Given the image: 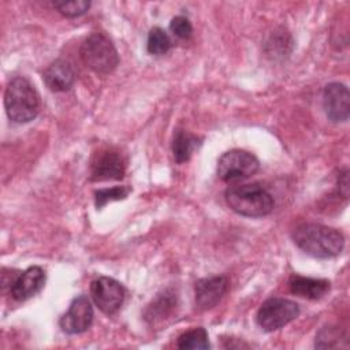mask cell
<instances>
[{
    "instance_id": "cell-17",
    "label": "cell",
    "mask_w": 350,
    "mask_h": 350,
    "mask_svg": "<svg viewBox=\"0 0 350 350\" xmlns=\"http://www.w3.org/2000/svg\"><path fill=\"white\" fill-rule=\"evenodd\" d=\"M176 346L179 349H209V340H208V332L202 327L193 328L190 331L183 332L176 342Z\"/></svg>"
},
{
    "instance_id": "cell-3",
    "label": "cell",
    "mask_w": 350,
    "mask_h": 350,
    "mask_svg": "<svg viewBox=\"0 0 350 350\" xmlns=\"http://www.w3.org/2000/svg\"><path fill=\"white\" fill-rule=\"evenodd\" d=\"M4 107L12 122L27 123L38 115L40 96L26 78L15 77L5 88Z\"/></svg>"
},
{
    "instance_id": "cell-13",
    "label": "cell",
    "mask_w": 350,
    "mask_h": 350,
    "mask_svg": "<svg viewBox=\"0 0 350 350\" xmlns=\"http://www.w3.org/2000/svg\"><path fill=\"white\" fill-rule=\"evenodd\" d=\"M44 83L52 92H66L68 90L75 79V71L70 62L57 59L52 62L42 74Z\"/></svg>"
},
{
    "instance_id": "cell-8",
    "label": "cell",
    "mask_w": 350,
    "mask_h": 350,
    "mask_svg": "<svg viewBox=\"0 0 350 350\" xmlns=\"http://www.w3.org/2000/svg\"><path fill=\"white\" fill-rule=\"evenodd\" d=\"M126 164L123 156L112 149L104 148L96 152L90 161V179L92 180H111L122 179L124 175Z\"/></svg>"
},
{
    "instance_id": "cell-6",
    "label": "cell",
    "mask_w": 350,
    "mask_h": 350,
    "mask_svg": "<svg viewBox=\"0 0 350 350\" xmlns=\"http://www.w3.org/2000/svg\"><path fill=\"white\" fill-rule=\"evenodd\" d=\"M260 168L258 159L242 149L223 153L217 161V175L224 182H237L254 175Z\"/></svg>"
},
{
    "instance_id": "cell-18",
    "label": "cell",
    "mask_w": 350,
    "mask_h": 350,
    "mask_svg": "<svg viewBox=\"0 0 350 350\" xmlns=\"http://www.w3.org/2000/svg\"><path fill=\"white\" fill-rule=\"evenodd\" d=\"M171 46H172L171 38L161 27L150 29L148 34V42H146V48L149 53L160 56L167 53L171 49Z\"/></svg>"
},
{
    "instance_id": "cell-15",
    "label": "cell",
    "mask_w": 350,
    "mask_h": 350,
    "mask_svg": "<svg viewBox=\"0 0 350 350\" xmlns=\"http://www.w3.org/2000/svg\"><path fill=\"white\" fill-rule=\"evenodd\" d=\"M198 141L200 139L196 135L185 130H176L172 141V153H174L175 161L176 163L187 161L191 157L194 149L200 145Z\"/></svg>"
},
{
    "instance_id": "cell-23",
    "label": "cell",
    "mask_w": 350,
    "mask_h": 350,
    "mask_svg": "<svg viewBox=\"0 0 350 350\" xmlns=\"http://www.w3.org/2000/svg\"><path fill=\"white\" fill-rule=\"evenodd\" d=\"M338 187L340 194L347 198L349 196V171L345 170L343 172H340V175L338 176Z\"/></svg>"
},
{
    "instance_id": "cell-10",
    "label": "cell",
    "mask_w": 350,
    "mask_h": 350,
    "mask_svg": "<svg viewBox=\"0 0 350 350\" xmlns=\"http://www.w3.org/2000/svg\"><path fill=\"white\" fill-rule=\"evenodd\" d=\"M323 107L332 122H346L350 113V94L346 85L328 83L323 92Z\"/></svg>"
},
{
    "instance_id": "cell-14",
    "label": "cell",
    "mask_w": 350,
    "mask_h": 350,
    "mask_svg": "<svg viewBox=\"0 0 350 350\" xmlns=\"http://www.w3.org/2000/svg\"><path fill=\"white\" fill-rule=\"evenodd\" d=\"M288 286L293 294L308 298L319 299L327 294L329 290V282L325 279L305 278L299 275H291L288 279Z\"/></svg>"
},
{
    "instance_id": "cell-20",
    "label": "cell",
    "mask_w": 350,
    "mask_h": 350,
    "mask_svg": "<svg viewBox=\"0 0 350 350\" xmlns=\"http://www.w3.org/2000/svg\"><path fill=\"white\" fill-rule=\"evenodd\" d=\"M53 7L63 14L64 16L68 18H75V16H81L83 15L89 7H90V1L88 0H71V1H53Z\"/></svg>"
},
{
    "instance_id": "cell-1",
    "label": "cell",
    "mask_w": 350,
    "mask_h": 350,
    "mask_svg": "<svg viewBox=\"0 0 350 350\" xmlns=\"http://www.w3.org/2000/svg\"><path fill=\"white\" fill-rule=\"evenodd\" d=\"M293 241L302 252L316 258L335 257L345 246L340 231L317 223L299 224L293 231Z\"/></svg>"
},
{
    "instance_id": "cell-22",
    "label": "cell",
    "mask_w": 350,
    "mask_h": 350,
    "mask_svg": "<svg viewBox=\"0 0 350 350\" xmlns=\"http://www.w3.org/2000/svg\"><path fill=\"white\" fill-rule=\"evenodd\" d=\"M339 342V331L335 328H323L316 336V347H334Z\"/></svg>"
},
{
    "instance_id": "cell-19",
    "label": "cell",
    "mask_w": 350,
    "mask_h": 350,
    "mask_svg": "<svg viewBox=\"0 0 350 350\" xmlns=\"http://www.w3.org/2000/svg\"><path fill=\"white\" fill-rule=\"evenodd\" d=\"M130 193V189L127 186H115L109 189H100L94 191V202L97 208H103L105 204L111 201H119L124 200Z\"/></svg>"
},
{
    "instance_id": "cell-16",
    "label": "cell",
    "mask_w": 350,
    "mask_h": 350,
    "mask_svg": "<svg viewBox=\"0 0 350 350\" xmlns=\"http://www.w3.org/2000/svg\"><path fill=\"white\" fill-rule=\"evenodd\" d=\"M175 305H176V298L174 297V294L164 291L163 294H159V297L148 306L145 317L152 323H154L156 320L165 319L174 310Z\"/></svg>"
},
{
    "instance_id": "cell-11",
    "label": "cell",
    "mask_w": 350,
    "mask_h": 350,
    "mask_svg": "<svg viewBox=\"0 0 350 350\" xmlns=\"http://www.w3.org/2000/svg\"><path fill=\"white\" fill-rule=\"evenodd\" d=\"M45 284V272L33 265L18 273L10 283V294L15 301H26L41 291Z\"/></svg>"
},
{
    "instance_id": "cell-2",
    "label": "cell",
    "mask_w": 350,
    "mask_h": 350,
    "mask_svg": "<svg viewBox=\"0 0 350 350\" xmlns=\"http://www.w3.org/2000/svg\"><path fill=\"white\" fill-rule=\"evenodd\" d=\"M227 205L238 215L247 217H262L272 212L273 197L258 183L237 185L226 190Z\"/></svg>"
},
{
    "instance_id": "cell-9",
    "label": "cell",
    "mask_w": 350,
    "mask_h": 350,
    "mask_svg": "<svg viewBox=\"0 0 350 350\" xmlns=\"http://www.w3.org/2000/svg\"><path fill=\"white\" fill-rule=\"evenodd\" d=\"M93 316V306L89 298L78 295L71 301L68 310L60 317L59 325L67 334H81L92 325Z\"/></svg>"
},
{
    "instance_id": "cell-7",
    "label": "cell",
    "mask_w": 350,
    "mask_h": 350,
    "mask_svg": "<svg viewBox=\"0 0 350 350\" xmlns=\"http://www.w3.org/2000/svg\"><path fill=\"white\" fill-rule=\"evenodd\" d=\"M90 294L96 306H98L103 313L113 314L120 309L126 291L118 280L108 276H100L92 282Z\"/></svg>"
},
{
    "instance_id": "cell-21",
    "label": "cell",
    "mask_w": 350,
    "mask_h": 350,
    "mask_svg": "<svg viewBox=\"0 0 350 350\" xmlns=\"http://www.w3.org/2000/svg\"><path fill=\"white\" fill-rule=\"evenodd\" d=\"M170 30L174 33V36L186 40L191 36L193 26H191L190 21L186 16L178 15V16L172 18V21L170 23Z\"/></svg>"
},
{
    "instance_id": "cell-12",
    "label": "cell",
    "mask_w": 350,
    "mask_h": 350,
    "mask_svg": "<svg viewBox=\"0 0 350 350\" xmlns=\"http://www.w3.org/2000/svg\"><path fill=\"white\" fill-rule=\"evenodd\" d=\"M228 290V279L226 276L204 278L196 282L194 294L196 305L201 310L212 309L219 304Z\"/></svg>"
},
{
    "instance_id": "cell-5",
    "label": "cell",
    "mask_w": 350,
    "mask_h": 350,
    "mask_svg": "<svg viewBox=\"0 0 350 350\" xmlns=\"http://www.w3.org/2000/svg\"><path fill=\"white\" fill-rule=\"evenodd\" d=\"M298 314L297 302L287 298H269L260 306L256 320L265 332H272L295 320Z\"/></svg>"
},
{
    "instance_id": "cell-4",
    "label": "cell",
    "mask_w": 350,
    "mask_h": 350,
    "mask_svg": "<svg viewBox=\"0 0 350 350\" xmlns=\"http://www.w3.org/2000/svg\"><path fill=\"white\" fill-rule=\"evenodd\" d=\"M83 63L94 72L111 74L119 64V55L112 41L104 33H92L81 45Z\"/></svg>"
}]
</instances>
